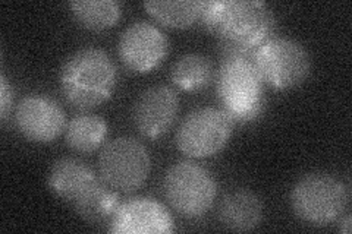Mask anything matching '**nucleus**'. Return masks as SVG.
<instances>
[{
  "label": "nucleus",
  "instance_id": "nucleus-16",
  "mask_svg": "<svg viewBox=\"0 0 352 234\" xmlns=\"http://www.w3.org/2000/svg\"><path fill=\"white\" fill-rule=\"evenodd\" d=\"M107 137V124L98 115H78L65 129V141L74 151L90 154L102 147Z\"/></svg>",
  "mask_w": 352,
  "mask_h": 234
},
{
  "label": "nucleus",
  "instance_id": "nucleus-9",
  "mask_svg": "<svg viewBox=\"0 0 352 234\" xmlns=\"http://www.w3.org/2000/svg\"><path fill=\"white\" fill-rule=\"evenodd\" d=\"M168 51V37L147 21L132 22L122 32L118 44L119 59L134 73H147L156 69Z\"/></svg>",
  "mask_w": 352,
  "mask_h": 234
},
{
  "label": "nucleus",
  "instance_id": "nucleus-20",
  "mask_svg": "<svg viewBox=\"0 0 352 234\" xmlns=\"http://www.w3.org/2000/svg\"><path fill=\"white\" fill-rule=\"evenodd\" d=\"M14 102V94H12V86L9 85L6 76H0V117L2 120H6L8 113L10 107H12Z\"/></svg>",
  "mask_w": 352,
  "mask_h": 234
},
{
  "label": "nucleus",
  "instance_id": "nucleus-17",
  "mask_svg": "<svg viewBox=\"0 0 352 234\" xmlns=\"http://www.w3.org/2000/svg\"><path fill=\"white\" fill-rule=\"evenodd\" d=\"M144 8L164 27L188 28L195 24L198 18H201L204 2L201 0H176V2L150 0V2H144Z\"/></svg>",
  "mask_w": 352,
  "mask_h": 234
},
{
  "label": "nucleus",
  "instance_id": "nucleus-7",
  "mask_svg": "<svg viewBox=\"0 0 352 234\" xmlns=\"http://www.w3.org/2000/svg\"><path fill=\"white\" fill-rule=\"evenodd\" d=\"M150 170V154L135 138L120 137L107 142L98 157L102 180L119 192L138 191L148 179Z\"/></svg>",
  "mask_w": 352,
  "mask_h": 234
},
{
  "label": "nucleus",
  "instance_id": "nucleus-10",
  "mask_svg": "<svg viewBox=\"0 0 352 234\" xmlns=\"http://www.w3.org/2000/svg\"><path fill=\"white\" fill-rule=\"evenodd\" d=\"M15 125L27 139L47 143L66 129V116L59 103L47 95L32 94L21 100L15 110Z\"/></svg>",
  "mask_w": 352,
  "mask_h": 234
},
{
  "label": "nucleus",
  "instance_id": "nucleus-6",
  "mask_svg": "<svg viewBox=\"0 0 352 234\" xmlns=\"http://www.w3.org/2000/svg\"><path fill=\"white\" fill-rule=\"evenodd\" d=\"M252 62L263 82L278 90L301 85L311 72V59L305 47L286 37H274L261 43Z\"/></svg>",
  "mask_w": 352,
  "mask_h": 234
},
{
  "label": "nucleus",
  "instance_id": "nucleus-11",
  "mask_svg": "<svg viewBox=\"0 0 352 234\" xmlns=\"http://www.w3.org/2000/svg\"><path fill=\"white\" fill-rule=\"evenodd\" d=\"M179 97L168 85H154L142 91L134 104V124L147 138H159L175 124Z\"/></svg>",
  "mask_w": 352,
  "mask_h": 234
},
{
  "label": "nucleus",
  "instance_id": "nucleus-12",
  "mask_svg": "<svg viewBox=\"0 0 352 234\" xmlns=\"http://www.w3.org/2000/svg\"><path fill=\"white\" fill-rule=\"evenodd\" d=\"M116 234H168L173 231V220L168 208L153 198H132L122 202L110 221Z\"/></svg>",
  "mask_w": 352,
  "mask_h": 234
},
{
  "label": "nucleus",
  "instance_id": "nucleus-2",
  "mask_svg": "<svg viewBox=\"0 0 352 234\" xmlns=\"http://www.w3.org/2000/svg\"><path fill=\"white\" fill-rule=\"evenodd\" d=\"M118 72L110 56L97 47H85L65 60L59 82L68 102L81 110H91L112 97Z\"/></svg>",
  "mask_w": 352,
  "mask_h": 234
},
{
  "label": "nucleus",
  "instance_id": "nucleus-15",
  "mask_svg": "<svg viewBox=\"0 0 352 234\" xmlns=\"http://www.w3.org/2000/svg\"><path fill=\"white\" fill-rule=\"evenodd\" d=\"M119 205V196L115 189L100 179L72 204L76 214L90 224H110Z\"/></svg>",
  "mask_w": 352,
  "mask_h": 234
},
{
  "label": "nucleus",
  "instance_id": "nucleus-5",
  "mask_svg": "<svg viewBox=\"0 0 352 234\" xmlns=\"http://www.w3.org/2000/svg\"><path fill=\"white\" fill-rule=\"evenodd\" d=\"M163 192L179 215L197 218L212 208L217 195V183L203 165L194 161H179L170 165L164 174Z\"/></svg>",
  "mask_w": 352,
  "mask_h": 234
},
{
  "label": "nucleus",
  "instance_id": "nucleus-8",
  "mask_svg": "<svg viewBox=\"0 0 352 234\" xmlns=\"http://www.w3.org/2000/svg\"><path fill=\"white\" fill-rule=\"evenodd\" d=\"M234 132V120L223 108L203 107L186 116L176 132V145L191 159H206L225 148Z\"/></svg>",
  "mask_w": 352,
  "mask_h": 234
},
{
  "label": "nucleus",
  "instance_id": "nucleus-19",
  "mask_svg": "<svg viewBox=\"0 0 352 234\" xmlns=\"http://www.w3.org/2000/svg\"><path fill=\"white\" fill-rule=\"evenodd\" d=\"M213 66L206 56L190 53L176 60L172 66V82L185 91H197L206 88L212 81Z\"/></svg>",
  "mask_w": 352,
  "mask_h": 234
},
{
  "label": "nucleus",
  "instance_id": "nucleus-4",
  "mask_svg": "<svg viewBox=\"0 0 352 234\" xmlns=\"http://www.w3.org/2000/svg\"><path fill=\"white\" fill-rule=\"evenodd\" d=\"M348 189L327 173L307 174L296 182L291 192L295 215L307 224L323 227L342 217L348 207Z\"/></svg>",
  "mask_w": 352,
  "mask_h": 234
},
{
  "label": "nucleus",
  "instance_id": "nucleus-3",
  "mask_svg": "<svg viewBox=\"0 0 352 234\" xmlns=\"http://www.w3.org/2000/svg\"><path fill=\"white\" fill-rule=\"evenodd\" d=\"M217 95L234 121L257 119L264 107L263 80L252 59H222Z\"/></svg>",
  "mask_w": 352,
  "mask_h": 234
},
{
  "label": "nucleus",
  "instance_id": "nucleus-18",
  "mask_svg": "<svg viewBox=\"0 0 352 234\" xmlns=\"http://www.w3.org/2000/svg\"><path fill=\"white\" fill-rule=\"evenodd\" d=\"M69 8L82 27L94 31L112 28L122 16V5L116 0H75Z\"/></svg>",
  "mask_w": 352,
  "mask_h": 234
},
{
  "label": "nucleus",
  "instance_id": "nucleus-13",
  "mask_svg": "<svg viewBox=\"0 0 352 234\" xmlns=\"http://www.w3.org/2000/svg\"><path fill=\"white\" fill-rule=\"evenodd\" d=\"M97 180L98 177L91 167L74 157H63L54 161L47 176L50 191L71 205Z\"/></svg>",
  "mask_w": 352,
  "mask_h": 234
},
{
  "label": "nucleus",
  "instance_id": "nucleus-1",
  "mask_svg": "<svg viewBox=\"0 0 352 234\" xmlns=\"http://www.w3.org/2000/svg\"><path fill=\"white\" fill-rule=\"evenodd\" d=\"M201 19L220 43L254 50L269 40L274 27L272 10L261 0L204 2Z\"/></svg>",
  "mask_w": 352,
  "mask_h": 234
},
{
  "label": "nucleus",
  "instance_id": "nucleus-21",
  "mask_svg": "<svg viewBox=\"0 0 352 234\" xmlns=\"http://www.w3.org/2000/svg\"><path fill=\"white\" fill-rule=\"evenodd\" d=\"M340 233L349 234L351 233V215L346 214L344 218H340V226H339Z\"/></svg>",
  "mask_w": 352,
  "mask_h": 234
},
{
  "label": "nucleus",
  "instance_id": "nucleus-14",
  "mask_svg": "<svg viewBox=\"0 0 352 234\" xmlns=\"http://www.w3.org/2000/svg\"><path fill=\"white\" fill-rule=\"evenodd\" d=\"M217 215L220 222L229 230L251 231L260 226L263 202L254 192L239 189L222 199Z\"/></svg>",
  "mask_w": 352,
  "mask_h": 234
}]
</instances>
